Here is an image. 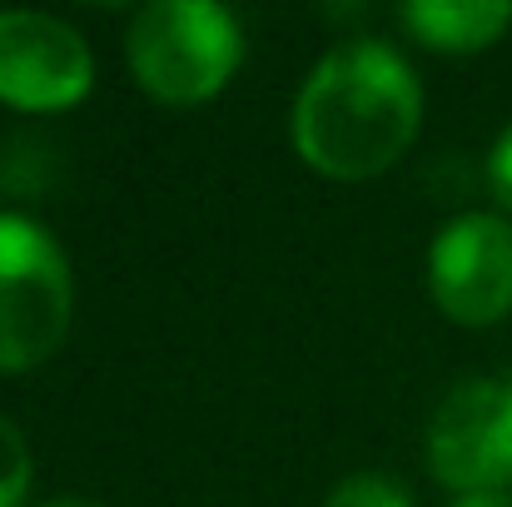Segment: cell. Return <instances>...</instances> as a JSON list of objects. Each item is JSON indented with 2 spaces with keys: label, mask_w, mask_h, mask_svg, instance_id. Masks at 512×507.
Returning a JSON list of instances; mask_svg holds the SVG:
<instances>
[{
  "label": "cell",
  "mask_w": 512,
  "mask_h": 507,
  "mask_svg": "<svg viewBox=\"0 0 512 507\" xmlns=\"http://www.w3.org/2000/svg\"><path fill=\"white\" fill-rule=\"evenodd\" d=\"M423 120L413 65L383 40L329 50L294 105V145L329 179H368L393 165Z\"/></svg>",
  "instance_id": "cell-1"
},
{
  "label": "cell",
  "mask_w": 512,
  "mask_h": 507,
  "mask_svg": "<svg viewBox=\"0 0 512 507\" xmlns=\"http://www.w3.org/2000/svg\"><path fill=\"white\" fill-rule=\"evenodd\" d=\"M135 80L165 105H199L229 85L244 60L239 20L209 0H155L125 40Z\"/></svg>",
  "instance_id": "cell-2"
},
{
  "label": "cell",
  "mask_w": 512,
  "mask_h": 507,
  "mask_svg": "<svg viewBox=\"0 0 512 507\" xmlns=\"http://www.w3.org/2000/svg\"><path fill=\"white\" fill-rule=\"evenodd\" d=\"M70 264L25 214H0V373L45 363L70 329Z\"/></svg>",
  "instance_id": "cell-3"
},
{
  "label": "cell",
  "mask_w": 512,
  "mask_h": 507,
  "mask_svg": "<svg viewBox=\"0 0 512 507\" xmlns=\"http://www.w3.org/2000/svg\"><path fill=\"white\" fill-rule=\"evenodd\" d=\"M428 463L443 488L468 498L512 483V373L458 383L428 428Z\"/></svg>",
  "instance_id": "cell-4"
},
{
  "label": "cell",
  "mask_w": 512,
  "mask_h": 507,
  "mask_svg": "<svg viewBox=\"0 0 512 507\" xmlns=\"http://www.w3.org/2000/svg\"><path fill=\"white\" fill-rule=\"evenodd\" d=\"M95 85L90 45L45 10H0V100L15 110H65Z\"/></svg>",
  "instance_id": "cell-5"
},
{
  "label": "cell",
  "mask_w": 512,
  "mask_h": 507,
  "mask_svg": "<svg viewBox=\"0 0 512 507\" xmlns=\"http://www.w3.org/2000/svg\"><path fill=\"white\" fill-rule=\"evenodd\" d=\"M433 299L448 319L483 329L512 314V224L498 214H463L433 239Z\"/></svg>",
  "instance_id": "cell-6"
},
{
  "label": "cell",
  "mask_w": 512,
  "mask_h": 507,
  "mask_svg": "<svg viewBox=\"0 0 512 507\" xmlns=\"http://www.w3.org/2000/svg\"><path fill=\"white\" fill-rule=\"evenodd\" d=\"M398 20L428 45V50H483L512 25L508 0H413L398 10Z\"/></svg>",
  "instance_id": "cell-7"
},
{
  "label": "cell",
  "mask_w": 512,
  "mask_h": 507,
  "mask_svg": "<svg viewBox=\"0 0 512 507\" xmlns=\"http://www.w3.org/2000/svg\"><path fill=\"white\" fill-rule=\"evenodd\" d=\"M324 507H413L408 488L388 473H348L324 498Z\"/></svg>",
  "instance_id": "cell-8"
},
{
  "label": "cell",
  "mask_w": 512,
  "mask_h": 507,
  "mask_svg": "<svg viewBox=\"0 0 512 507\" xmlns=\"http://www.w3.org/2000/svg\"><path fill=\"white\" fill-rule=\"evenodd\" d=\"M25 488H30V453L20 428L0 413V507H20Z\"/></svg>",
  "instance_id": "cell-9"
},
{
  "label": "cell",
  "mask_w": 512,
  "mask_h": 507,
  "mask_svg": "<svg viewBox=\"0 0 512 507\" xmlns=\"http://www.w3.org/2000/svg\"><path fill=\"white\" fill-rule=\"evenodd\" d=\"M488 184H493V194L512 209V130L493 145V155H488Z\"/></svg>",
  "instance_id": "cell-10"
},
{
  "label": "cell",
  "mask_w": 512,
  "mask_h": 507,
  "mask_svg": "<svg viewBox=\"0 0 512 507\" xmlns=\"http://www.w3.org/2000/svg\"><path fill=\"white\" fill-rule=\"evenodd\" d=\"M458 507H512L508 493H478V498H463Z\"/></svg>",
  "instance_id": "cell-11"
},
{
  "label": "cell",
  "mask_w": 512,
  "mask_h": 507,
  "mask_svg": "<svg viewBox=\"0 0 512 507\" xmlns=\"http://www.w3.org/2000/svg\"><path fill=\"white\" fill-rule=\"evenodd\" d=\"M45 507H105V503H90V498H55V503Z\"/></svg>",
  "instance_id": "cell-12"
}]
</instances>
